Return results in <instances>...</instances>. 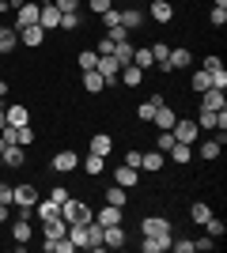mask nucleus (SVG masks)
Listing matches in <instances>:
<instances>
[{
  "mask_svg": "<svg viewBox=\"0 0 227 253\" xmlns=\"http://www.w3.org/2000/svg\"><path fill=\"white\" fill-rule=\"evenodd\" d=\"M61 219H65L68 227H72V223H91V219H95V211L87 208L84 201H76V197H68V201L61 204Z\"/></svg>",
  "mask_w": 227,
  "mask_h": 253,
  "instance_id": "nucleus-1",
  "label": "nucleus"
},
{
  "mask_svg": "<svg viewBox=\"0 0 227 253\" xmlns=\"http://www.w3.org/2000/svg\"><path fill=\"white\" fill-rule=\"evenodd\" d=\"M0 201L11 204V185H8V181H0Z\"/></svg>",
  "mask_w": 227,
  "mask_h": 253,
  "instance_id": "nucleus-55",
  "label": "nucleus"
},
{
  "mask_svg": "<svg viewBox=\"0 0 227 253\" xmlns=\"http://www.w3.org/2000/svg\"><path fill=\"white\" fill-rule=\"evenodd\" d=\"M208 215H212V208H208L205 201H193V204H189V219H193V223H205Z\"/></svg>",
  "mask_w": 227,
  "mask_h": 253,
  "instance_id": "nucleus-38",
  "label": "nucleus"
},
{
  "mask_svg": "<svg viewBox=\"0 0 227 253\" xmlns=\"http://www.w3.org/2000/svg\"><path fill=\"white\" fill-rule=\"evenodd\" d=\"M220 151H224V132H220V140H205L201 144V159H220Z\"/></svg>",
  "mask_w": 227,
  "mask_h": 253,
  "instance_id": "nucleus-33",
  "label": "nucleus"
},
{
  "mask_svg": "<svg viewBox=\"0 0 227 253\" xmlns=\"http://www.w3.org/2000/svg\"><path fill=\"white\" fill-rule=\"evenodd\" d=\"M68 238L76 242V250H87V223H72V227H68Z\"/></svg>",
  "mask_w": 227,
  "mask_h": 253,
  "instance_id": "nucleus-30",
  "label": "nucleus"
},
{
  "mask_svg": "<svg viewBox=\"0 0 227 253\" xmlns=\"http://www.w3.org/2000/svg\"><path fill=\"white\" fill-rule=\"evenodd\" d=\"M49 201H57V204H65V201H68V189H65V185H57V189L49 193Z\"/></svg>",
  "mask_w": 227,
  "mask_h": 253,
  "instance_id": "nucleus-54",
  "label": "nucleus"
},
{
  "mask_svg": "<svg viewBox=\"0 0 227 253\" xmlns=\"http://www.w3.org/2000/svg\"><path fill=\"white\" fill-rule=\"evenodd\" d=\"M118 84H125V87H140V84H144V72L136 68V64H121Z\"/></svg>",
  "mask_w": 227,
  "mask_h": 253,
  "instance_id": "nucleus-16",
  "label": "nucleus"
},
{
  "mask_svg": "<svg viewBox=\"0 0 227 253\" xmlns=\"http://www.w3.org/2000/svg\"><path fill=\"white\" fill-rule=\"evenodd\" d=\"M34 204H38V189H34L31 181L11 189V208H34Z\"/></svg>",
  "mask_w": 227,
  "mask_h": 253,
  "instance_id": "nucleus-3",
  "label": "nucleus"
},
{
  "mask_svg": "<svg viewBox=\"0 0 227 253\" xmlns=\"http://www.w3.org/2000/svg\"><path fill=\"white\" fill-rule=\"evenodd\" d=\"M87 250H91V253H98V250H106V246H102V227H98L95 219L87 223Z\"/></svg>",
  "mask_w": 227,
  "mask_h": 253,
  "instance_id": "nucleus-24",
  "label": "nucleus"
},
{
  "mask_svg": "<svg viewBox=\"0 0 227 253\" xmlns=\"http://www.w3.org/2000/svg\"><path fill=\"white\" fill-rule=\"evenodd\" d=\"M148 15H151L155 23H171V19H174V4H171V0H151Z\"/></svg>",
  "mask_w": 227,
  "mask_h": 253,
  "instance_id": "nucleus-12",
  "label": "nucleus"
},
{
  "mask_svg": "<svg viewBox=\"0 0 227 253\" xmlns=\"http://www.w3.org/2000/svg\"><path fill=\"white\" fill-rule=\"evenodd\" d=\"M208 84L216 87V91H224V87H227V68H216V72H208Z\"/></svg>",
  "mask_w": 227,
  "mask_h": 253,
  "instance_id": "nucleus-44",
  "label": "nucleus"
},
{
  "mask_svg": "<svg viewBox=\"0 0 227 253\" xmlns=\"http://www.w3.org/2000/svg\"><path fill=\"white\" fill-rule=\"evenodd\" d=\"M84 91H91V95H98V91H106V80L91 68V72H84Z\"/></svg>",
  "mask_w": 227,
  "mask_h": 253,
  "instance_id": "nucleus-28",
  "label": "nucleus"
},
{
  "mask_svg": "<svg viewBox=\"0 0 227 253\" xmlns=\"http://www.w3.org/2000/svg\"><path fill=\"white\" fill-rule=\"evenodd\" d=\"M140 250L144 253H167V250H171V234H144Z\"/></svg>",
  "mask_w": 227,
  "mask_h": 253,
  "instance_id": "nucleus-10",
  "label": "nucleus"
},
{
  "mask_svg": "<svg viewBox=\"0 0 227 253\" xmlns=\"http://www.w3.org/2000/svg\"><path fill=\"white\" fill-rule=\"evenodd\" d=\"M8 8H11V0H0V15H4Z\"/></svg>",
  "mask_w": 227,
  "mask_h": 253,
  "instance_id": "nucleus-59",
  "label": "nucleus"
},
{
  "mask_svg": "<svg viewBox=\"0 0 227 253\" xmlns=\"http://www.w3.org/2000/svg\"><path fill=\"white\" fill-rule=\"evenodd\" d=\"M0 167H4V159H0Z\"/></svg>",
  "mask_w": 227,
  "mask_h": 253,
  "instance_id": "nucleus-61",
  "label": "nucleus"
},
{
  "mask_svg": "<svg viewBox=\"0 0 227 253\" xmlns=\"http://www.w3.org/2000/svg\"><path fill=\"white\" fill-rule=\"evenodd\" d=\"M114 181H118L121 189H133V185L140 181V170H136V167H125V163H121V167L114 170Z\"/></svg>",
  "mask_w": 227,
  "mask_h": 253,
  "instance_id": "nucleus-11",
  "label": "nucleus"
},
{
  "mask_svg": "<svg viewBox=\"0 0 227 253\" xmlns=\"http://www.w3.org/2000/svg\"><path fill=\"white\" fill-rule=\"evenodd\" d=\"M208 19H212V27H224V23H227V8H212Z\"/></svg>",
  "mask_w": 227,
  "mask_h": 253,
  "instance_id": "nucleus-49",
  "label": "nucleus"
},
{
  "mask_svg": "<svg viewBox=\"0 0 227 253\" xmlns=\"http://www.w3.org/2000/svg\"><path fill=\"white\" fill-rule=\"evenodd\" d=\"M98 57H110V53H114V38H110V34H106V38H102V42H98Z\"/></svg>",
  "mask_w": 227,
  "mask_h": 253,
  "instance_id": "nucleus-48",
  "label": "nucleus"
},
{
  "mask_svg": "<svg viewBox=\"0 0 227 253\" xmlns=\"http://www.w3.org/2000/svg\"><path fill=\"white\" fill-rule=\"evenodd\" d=\"M4 114H8V125H15V128H23V125H31V114H27V106H4Z\"/></svg>",
  "mask_w": 227,
  "mask_h": 253,
  "instance_id": "nucleus-19",
  "label": "nucleus"
},
{
  "mask_svg": "<svg viewBox=\"0 0 227 253\" xmlns=\"http://www.w3.org/2000/svg\"><path fill=\"white\" fill-rule=\"evenodd\" d=\"M140 170L159 174V170H163V151H144V155H140Z\"/></svg>",
  "mask_w": 227,
  "mask_h": 253,
  "instance_id": "nucleus-23",
  "label": "nucleus"
},
{
  "mask_svg": "<svg viewBox=\"0 0 227 253\" xmlns=\"http://www.w3.org/2000/svg\"><path fill=\"white\" fill-rule=\"evenodd\" d=\"M189 155H193V144H174V148H171L174 163H189Z\"/></svg>",
  "mask_w": 227,
  "mask_h": 253,
  "instance_id": "nucleus-40",
  "label": "nucleus"
},
{
  "mask_svg": "<svg viewBox=\"0 0 227 253\" xmlns=\"http://www.w3.org/2000/svg\"><path fill=\"white\" fill-rule=\"evenodd\" d=\"M140 155H144V151H125V167H136V170H140Z\"/></svg>",
  "mask_w": 227,
  "mask_h": 253,
  "instance_id": "nucleus-53",
  "label": "nucleus"
},
{
  "mask_svg": "<svg viewBox=\"0 0 227 253\" xmlns=\"http://www.w3.org/2000/svg\"><path fill=\"white\" fill-rule=\"evenodd\" d=\"M8 208H11V204H4V201H0V223H8Z\"/></svg>",
  "mask_w": 227,
  "mask_h": 253,
  "instance_id": "nucleus-56",
  "label": "nucleus"
},
{
  "mask_svg": "<svg viewBox=\"0 0 227 253\" xmlns=\"http://www.w3.org/2000/svg\"><path fill=\"white\" fill-rule=\"evenodd\" d=\"M34 23H38V4L23 0L19 8H15V27H34Z\"/></svg>",
  "mask_w": 227,
  "mask_h": 253,
  "instance_id": "nucleus-6",
  "label": "nucleus"
},
{
  "mask_svg": "<svg viewBox=\"0 0 227 253\" xmlns=\"http://www.w3.org/2000/svg\"><path fill=\"white\" fill-rule=\"evenodd\" d=\"M65 234H68V223L61 219V215H57V219H45V223H42V238H53V242H57V238H65Z\"/></svg>",
  "mask_w": 227,
  "mask_h": 253,
  "instance_id": "nucleus-18",
  "label": "nucleus"
},
{
  "mask_svg": "<svg viewBox=\"0 0 227 253\" xmlns=\"http://www.w3.org/2000/svg\"><path fill=\"white\" fill-rule=\"evenodd\" d=\"M136 117H140V121H151V117H155V106H151V102H140V110H136Z\"/></svg>",
  "mask_w": 227,
  "mask_h": 253,
  "instance_id": "nucleus-50",
  "label": "nucleus"
},
{
  "mask_svg": "<svg viewBox=\"0 0 227 253\" xmlns=\"http://www.w3.org/2000/svg\"><path fill=\"white\" fill-rule=\"evenodd\" d=\"M201 110H227V98H224V91H216V87L201 91Z\"/></svg>",
  "mask_w": 227,
  "mask_h": 253,
  "instance_id": "nucleus-15",
  "label": "nucleus"
},
{
  "mask_svg": "<svg viewBox=\"0 0 227 253\" xmlns=\"http://www.w3.org/2000/svg\"><path fill=\"white\" fill-rule=\"evenodd\" d=\"M0 98H8V80H0Z\"/></svg>",
  "mask_w": 227,
  "mask_h": 253,
  "instance_id": "nucleus-57",
  "label": "nucleus"
},
{
  "mask_svg": "<svg viewBox=\"0 0 227 253\" xmlns=\"http://www.w3.org/2000/svg\"><path fill=\"white\" fill-rule=\"evenodd\" d=\"M140 234H171V219H163V215H144Z\"/></svg>",
  "mask_w": 227,
  "mask_h": 253,
  "instance_id": "nucleus-8",
  "label": "nucleus"
},
{
  "mask_svg": "<svg viewBox=\"0 0 227 253\" xmlns=\"http://www.w3.org/2000/svg\"><path fill=\"white\" fill-rule=\"evenodd\" d=\"M201 68H205V72H216V68H224V61L212 53V57H205V61H201Z\"/></svg>",
  "mask_w": 227,
  "mask_h": 253,
  "instance_id": "nucleus-47",
  "label": "nucleus"
},
{
  "mask_svg": "<svg viewBox=\"0 0 227 253\" xmlns=\"http://www.w3.org/2000/svg\"><path fill=\"white\" fill-rule=\"evenodd\" d=\"M189 61H193V57H189V49H171L167 53V68H189Z\"/></svg>",
  "mask_w": 227,
  "mask_h": 253,
  "instance_id": "nucleus-27",
  "label": "nucleus"
},
{
  "mask_svg": "<svg viewBox=\"0 0 227 253\" xmlns=\"http://www.w3.org/2000/svg\"><path fill=\"white\" fill-rule=\"evenodd\" d=\"M174 140H178V144H197V136H201V128H197V121H182V117H178V121H174Z\"/></svg>",
  "mask_w": 227,
  "mask_h": 253,
  "instance_id": "nucleus-4",
  "label": "nucleus"
},
{
  "mask_svg": "<svg viewBox=\"0 0 227 253\" xmlns=\"http://www.w3.org/2000/svg\"><path fill=\"white\" fill-rule=\"evenodd\" d=\"M140 23H144L140 8H125V11H121V27H125V31H129V27H140Z\"/></svg>",
  "mask_w": 227,
  "mask_h": 253,
  "instance_id": "nucleus-36",
  "label": "nucleus"
},
{
  "mask_svg": "<svg viewBox=\"0 0 227 253\" xmlns=\"http://www.w3.org/2000/svg\"><path fill=\"white\" fill-rule=\"evenodd\" d=\"M171 250L174 253H193V238H171Z\"/></svg>",
  "mask_w": 227,
  "mask_h": 253,
  "instance_id": "nucleus-45",
  "label": "nucleus"
},
{
  "mask_svg": "<svg viewBox=\"0 0 227 253\" xmlns=\"http://www.w3.org/2000/svg\"><path fill=\"white\" fill-rule=\"evenodd\" d=\"M15 31H19V42H23V45H31V49H38V45L45 42L42 23H34V27H15Z\"/></svg>",
  "mask_w": 227,
  "mask_h": 253,
  "instance_id": "nucleus-7",
  "label": "nucleus"
},
{
  "mask_svg": "<svg viewBox=\"0 0 227 253\" xmlns=\"http://www.w3.org/2000/svg\"><path fill=\"white\" fill-rule=\"evenodd\" d=\"M201 227H205V234H208V238H224V231H227V227H224V219H216V215H208V219L201 223Z\"/></svg>",
  "mask_w": 227,
  "mask_h": 253,
  "instance_id": "nucleus-37",
  "label": "nucleus"
},
{
  "mask_svg": "<svg viewBox=\"0 0 227 253\" xmlns=\"http://www.w3.org/2000/svg\"><path fill=\"white\" fill-rule=\"evenodd\" d=\"M110 148H114V140H110L106 132H95V136H91V151H95V155H110Z\"/></svg>",
  "mask_w": 227,
  "mask_h": 253,
  "instance_id": "nucleus-31",
  "label": "nucleus"
},
{
  "mask_svg": "<svg viewBox=\"0 0 227 253\" xmlns=\"http://www.w3.org/2000/svg\"><path fill=\"white\" fill-rule=\"evenodd\" d=\"M8 125V114H4V106H0V128Z\"/></svg>",
  "mask_w": 227,
  "mask_h": 253,
  "instance_id": "nucleus-58",
  "label": "nucleus"
},
{
  "mask_svg": "<svg viewBox=\"0 0 227 253\" xmlns=\"http://www.w3.org/2000/svg\"><path fill=\"white\" fill-rule=\"evenodd\" d=\"M174 144H178V140H174V132H171V128H163V132H159V144H155V151H171Z\"/></svg>",
  "mask_w": 227,
  "mask_h": 253,
  "instance_id": "nucleus-43",
  "label": "nucleus"
},
{
  "mask_svg": "<svg viewBox=\"0 0 227 253\" xmlns=\"http://www.w3.org/2000/svg\"><path fill=\"white\" fill-rule=\"evenodd\" d=\"M11 238H15V242H31L34 238V227H31V219H15V227H11Z\"/></svg>",
  "mask_w": 227,
  "mask_h": 253,
  "instance_id": "nucleus-26",
  "label": "nucleus"
},
{
  "mask_svg": "<svg viewBox=\"0 0 227 253\" xmlns=\"http://www.w3.org/2000/svg\"><path fill=\"white\" fill-rule=\"evenodd\" d=\"M151 49V61H155V68H159V72H171V68H167V53H171V45H148Z\"/></svg>",
  "mask_w": 227,
  "mask_h": 253,
  "instance_id": "nucleus-29",
  "label": "nucleus"
},
{
  "mask_svg": "<svg viewBox=\"0 0 227 253\" xmlns=\"http://www.w3.org/2000/svg\"><path fill=\"white\" fill-rule=\"evenodd\" d=\"M121 219H125V211H121L118 204H106L102 211H95V223H98V227H114V223H121Z\"/></svg>",
  "mask_w": 227,
  "mask_h": 253,
  "instance_id": "nucleus-13",
  "label": "nucleus"
},
{
  "mask_svg": "<svg viewBox=\"0 0 227 253\" xmlns=\"http://www.w3.org/2000/svg\"><path fill=\"white\" fill-rule=\"evenodd\" d=\"M87 8L95 11V15H102V11H106V8H114V4H110V0H87Z\"/></svg>",
  "mask_w": 227,
  "mask_h": 253,
  "instance_id": "nucleus-51",
  "label": "nucleus"
},
{
  "mask_svg": "<svg viewBox=\"0 0 227 253\" xmlns=\"http://www.w3.org/2000/svg\"><path fill=\"white\" fill-rule=\"evenodd\" d=\"M34 215H38V223H45V219H57V215H61V204L45 197V201H38V204H34Z\"/></svg>",
  "mask_w": 227,
  "mask_h": 253,
  "instance_id": "nucleus-17",
  "label": "nucleus"
},
{
  "mask_svg": "<svg viewBox=\"0 0 227 253\" xmlns=\"http://www.w3.org/2000/svg\"><path fill=\"white\" fill-rule=\"evenodd\" d=\"M34 4H45V0H34Z\"/></svg>",
  "mask_w": 227,
  "mask_h": 253,
  "instance_id": "nucleus-60",
  "label": "nucleus"
},
{
  "mask_svg": "<svg viewBox=\"0 0 227 253\" xmlns=\"http://www.w3.org/2000/svg\"><path fill=\"white\" fill-rule=\"evenodd\" d=\"M80 167H84V174H91V178H98V174L106 170V155H95V151H91V155H87V159H80Z\"/></svg>",
  "mask_w": 227,
  "mask_h": 253,
  "instance_id": "nucleus-20",
  "label": "nucleus"
},
{
  "mask_svg": "<svg viewBox=\"0 0 227 253\" xmlns=\"http://www.w3.org/2000/svg\"><path fill=\"white\" fill-rule=\"evenodd\" d=\"M151 121H155V125H159V132H163V128H174V121H178V114H174L171 106L163 102V106H155V117H151Z\"/></svg>",
  "mask_w": 227,
  "mask_h": 253,
  "instance_id": "nucleus-21",
  "label": "nucleus"
},
{
  "mask_svg": "<svg viewBox=\"0 0 227 253\" xmlns=\"http://www.w3.org/2000/svg\"><path fill=\"white\" fill-rule=\"evenodd\" d=\"M125 201H129V189H121L118 181L106 189V204H118V208H125Z\"/></svg>",
  "mask_w": 227,
  "mask_h": 253,
  "instance_id": "nucleus-32",
  "label": "nucleus"
},
{
  "mask_svg": "<svg viewBox=\"0 0 227 253\" xmlns=\"http://www.w3.org/2000/svg\"><path fill=\"white\" fill-rule=\"evenodd\" d=\"M49 167H53L57 174H72V170H80V155H76V151H57Z\"/></svg>",
  "mask_w": 227,
  "mask_h": 253,
  "instance_id": "nucleus-5",
  "label": "nucleus"
},
{
  "mask_svg": "<svg viewBox=\"0 0 227 253\" xmlns=\"http://www.w3.org/2000/svg\"><path fill=\"white\" fill-rule=\"evenodd\" d=\"M80 27V11H61V31H76Z\"/></svg>",
  "mask_w": 227,
  "mask_h": 253,
  "instance_id": "nucleus-42",
  "label": "nucleus"
},
{
  "mask_svg": "<svg viewBox=\"0 0 227 253\" xmlns=\"http://www.w3.org/2000/svg\"><path fill=\"white\" fill-rule=\"evenodd\" d=\"M133 64H136L140 72H148L151 64H155V61H151V49H148V45H140V49H133Z\"/></svg>",
  "mask_w": 227,
  "mask_h": 253,
  "instance_id": "nucleus-34",
  "label": "nucleus"
},
{
  "mask_svg": "<svg viewBox=\"0 0 227 253\" xmlns=\"http://www.w3.org/2000/svg\"><path fill=\"white\" fill-rule=\"evenodd\" d=\"M102 246H106V250H121V246H125V231H121V223L102 227Z\"/></svg>",
  "mask_w": 227,
  "mask_h": 253,
  "instance_id": "nucleus-14",
  "label": "nucleus"
},
{
  "mask_svg": "<svg viewBox=\"0 0 227 253\" xmlns=\"http://www.w3.org/2000/svg\"><path fill=\"white\" fill-rule=\"evenodd\" d=\"M102 27H106V31L110 27H121V8H106L102 11Z\"/></svg>",
  "mask_w": 227,
  "mask_h": 253,
  "instance_id": "nucleus-41",
  "label": "nucleus"
},
{
  "mask_svg": "<svg viewBox=\"0 0 227 253\" xmlns=\"http://www.w3.org/2000/svg\"><path fill=\"white\" fill-rule=\"evenodd\" d=\"M208 87H212V84H208V72H205V68H197V72H193V91H208Z\"/></svg>",
  "mask_w": 227,
  "mask_h": 253,
  "instance_id": "nucleus-46",
  "label": "nucleus"
},
{
  "mask_svg": "<svg viewBox=\"0 0 227 253\" xmlns=\"http://www.w3.org/2000/svg\"><path fill=\"white\" fill-rule=\"evenodd\" d=\"M57 8L61 11H80V4H84V0H53Z\"/></svg>",
  "mask_w": 227,
  "mask_h": 253,
  "instance_id": "nucleus-52",
  "label": "nucleus"
},
{
  "mask_svg": "<svg viewBox=\"0 0 227 253\" xmlns=\"http://www.w3.org/2000/svg\"><path fill=\"white\" fill-rule=\"evenodd\" d=\"M76 64H80L84 72H91V68H95V64H98V53H95V49H84V53H80V57H76Z\"/></svg>",
  "mask_w": 227,
  "mask_h": 253,
  "instance_id": "nucleus-39",
  "label": "nucleus"
},
{
  "mask_svg": "<svg viewBox=\"0 0 227 253\" xmlns=\"http://www.w3.org/2000/svg\"><path fill=\"white\" fill-rule=\"evenodd\" d=\"M19 45V31L15 27H0V53H11Z\"/></svg>",
  "mask_w": 227,
  "mask_h": 253,
  "instance_id": "nucleus-25",
  "label": "nucleus"
},
{
  "mask_svg": "<svg viewBox=\"0 0 227 253\" xmlns=\"http://www.w3.org/2000/svg\"><path fill=\"white\" fill-rule=\"evenodd\" d=\"M0 159H4V167H23V163H27V155H23L19 144H8V148L0 151Z\"/></svg>",
  "mask_w": 227,
  "mask_h": 253,
  "instance_id": "nucleus-22",
  "label": "nucleus"
},
{
  "mask_svg": "<svg viewBox=\"0 0 227 253\" xmlns=\"http://www.w3.org/2000/svg\"><path fill=\"white\" fill-rule=\"evenodd\" d=\"M38 23H42V31H57L61 27V8H57L53 0L38 4Z\"/></svg>",
  "mask_w": 227,
  "mask_h": 253,
  "instance_id": "nucleus-2",
  "label": "nucleus"
},
{
  "mask_svg": "<svg viewBox=\"0 0 227 253\" xmlns=\"http://www.w3.org/2000/svg\"><path fill=\"white\" fill-rule=\"evenodd\" d=\"M118 64H133V45L129 42H114V53H110Z\"/></svg>",
  "mask_w": 227,
  "mask_h": 253,
  "instance_id": "nucleus-35",
  "label": "nucleus"
},
{
  "mask_svg": "<svg viewBox=\"0 0 227 253\" xmlns=\"http://www.w3.org/2000/svg\"><path fill=\"white\" fill-rule=\"evenodd\" d=\"M95 72L102 76V80H106V87H110V84H118V72H121V64L114 61V57H98Z\"/></svg>",
  "mask_w": 227,
  "mask_h": 253,
  "instance_id": "nucleus-9",
  "label": "nucleus"
}]
</instances>
